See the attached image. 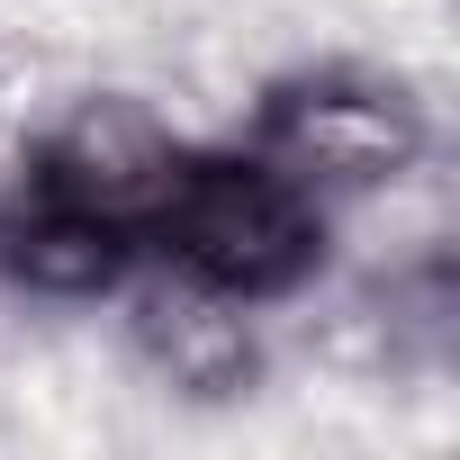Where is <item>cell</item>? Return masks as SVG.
I'll return each mask as SVG.
<instances>
[{
	"mask_svg": "<svg viewBox=\"0 0 460 460\" xmlns=\"http://www.w3.org/2000/svg\"><path fill=\"white\" fill-rule=\"evenodd\" d=\"M145 244L181 280L235 298V307H262V298H289L325 262V199L289 163H271L262 145L253 154H190Z\"/></svg>",
	"mask_w": 460,
	"mask_h": 460,
	"instance_id": "cell-1",
	"label": "cell"
},
{
	"mask_svg": "<svg viewBox=\"0 0 460 460\" xmlns=\"http://www.w3.org/2000/svg\"><path fill=\"white\" fill-rule=\"evenodd\" d=\"M433 145L424 127V100L379 82V73H298L262 100V154L289 163L307 190H370V181H397L415 172Z\"/></svg>",
	"mask_w": 460,
	"mask_h": 460,
	"instance_id": "cell-2",
	"label": "cell"
},
{
	"mask_svg": "<svg viewBox=\"0 0 460 460\" xmlns=\"http://www.w3.org/2000/svg\"><path fill=\"white\" fill-rule=\"evenodd\" d=\"M181 163H190V145H181L154 109H136V100H82V109L37 145L28 199L73 208V217L109 226L118 244L145 253L154 217H163V199H172V181H181Z\"/></svg>",
	"mask_w": 460,
	"mask_h": 460,
	"instance_id": "cell-3",
	"label": "cell"
},
{
	"mask_svg": "<svg viewBox=\"0 0 460 460\" xmlns=\"http://www.w3.org/2000/svg\"><path fill=\"white\" fill-rule=\"evenodd\" d=\"M136 343L190 397H235L253 379V325H244V307L199 289V280H181V271H172V289L136 298Z\"/></svg>",
	"mask_w": 460,
	"mask_h": 460,
	"instance_id": "cell-4",
	"label": "cell"
},
{
	"mask_svg": "<svg viewBox=\"0 0 460 460\" xmlns=\"http://www.w3.org/2000/svg\"><path fill=\"white\" fill-rule=\"evenodd\" d=\"M127 262H136V244H118L109 226H91L73 208H46L28 190L0 217V271L19 289H37V298H100V289L127 280Z\"/></svg>",
	"mask_w": 460,
	"mask_h": 460,
	"instance_id": "cell-5",
	"label": "cell"
}]
</instances>
